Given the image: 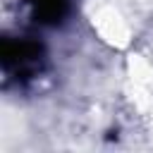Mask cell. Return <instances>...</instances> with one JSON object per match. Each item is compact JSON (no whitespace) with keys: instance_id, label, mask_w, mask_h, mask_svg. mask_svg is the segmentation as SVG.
<instances>
[{"instance_id":"1","label":"cell","mask_w":153,"mask_h":153,"mask_svg":"<svg viewBox=\"0 0 153 153\" xmlns=\"http://www.w3.org/2000/svg\"><path fill=\"white\" fill-rule=\"evenodd\" d=\"M88 24L98 41L110 48H127L134 38L129 14L112 0H98L88 10Z\"/></svg>"}]
</instances>
